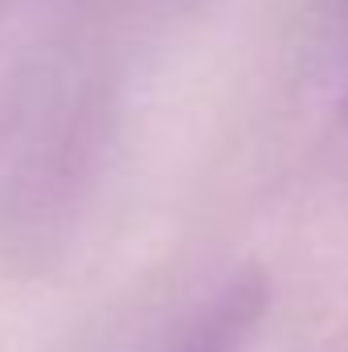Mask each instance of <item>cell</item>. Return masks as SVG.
I'll use <instances>...</instances> for the list:
<instances>
[{
	"label": "cell",
	"instance_id": "obj_1",
	"mask_svg": "<svg viewBox=\"0 0 348 352\" xmlns=\"http://www.w3.org/2000/svg\"><path fill=\"white\" fill-rule=\"evenodd\" d=\"M270 307V278L262 270L230 274L160 352H250Z\"/></svg>",
	"mask_w": 348,
	"mask_h": 352
}]
</instances>
